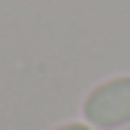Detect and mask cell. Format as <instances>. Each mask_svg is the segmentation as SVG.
Returning <instances> with one entry per match:
<instances>
[{
  "mask_svg": "<svg viewBox=\"0 0 130 130\" xmlns=\"http://www.w3.org/2000/svg\"><path fill=\"white\" fill-rule=\"evenodd\" d=\"M85 116L96 127H119L130 122V76L110 79L85 99Z\"/></svg>",
  "mask_w": 130,
  "mask_h": 130,
  "instance_id": "cell-1",
  "label": "cell"
},
{
  "mask_svg": "<svg viewBox=\"0 0 130 130\" xmlns=\"http://www.w3.org/2000/svg\"><path fill=\"white\" fill-rule=\"evenodd\" d=\"M57 130H85L82 124H65V127H57Z\"/></svg>",
  "mask_w": 130,
  "mask_h": 130,
  "instance_id": "cell-2",
  "label": "cell"
}]
</instances>
